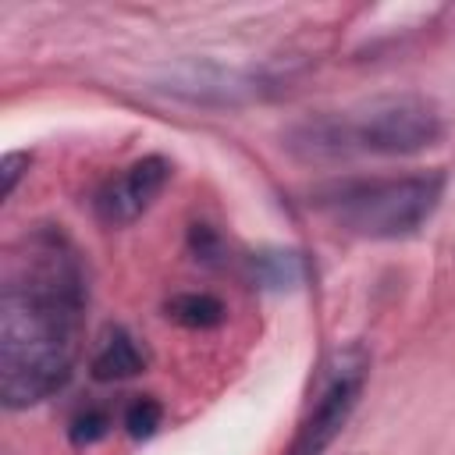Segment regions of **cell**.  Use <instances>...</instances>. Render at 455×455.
Returning a JSON list of instances; mask_svg holds the SVG:
<instances>
[{
	"label": "cell",
	"instance_id": "cell-7",
	"mask_svg": "<svg viewBox=\"0 0 455 455\" xmlns=\"http://www.w3.org/2000/svg\"><path fill=\"white\" fill-rule=\"evenodd\" d=\"M164 309H167V316L174 323L192 327V331H210V327L224 323V313H228L224 302L217 295H210V291H181Z\"/></svg>",
	"mask_w": 455,
	"mask_h": 455
},
{
	"label": "cell",
	"instance_id": "cell-8",
	"mask_svg": "<svg viewBox=\"0 0 455 455\" xmlns=\"http://www.w3.org/2000/svg\"><path fill=\"white\" fill-rule=\"evenodd\" d=\"M252 274L263 281V284H295L302 277V259L295 252H259L252 259Z\"/></svg>",
	"mask_w": 455,
	"mask_h": 455
},
{
	"label": "cell",
	"instance_id": "cell-5",
	"mask_svg": "<svg viewBox=\"0 0 455 455\" xmlns=\"http://www.w3.org/2000/svg\"><path fill=\"white\" fill-rule=\"evenodd\" d=\"M167 178H171V164L164 156H142V160H135L132 167H124L117 178H110L96 192L92 210L110 228L114 224H132L164 192Z\"/></svg>",
	"mask_w": 455,
	"mask_h": 455
},
{
	"label": "cell",
	"instance_id": "cell-4",
	"mask_svg": "<svg viewBox=\"0 0 455 455\" xmlns=\"http://www.w3.org/2000/svg\"><path fill=\"white\" fill-rule=\"evenodd\" d=\"M366 377H370L366 345L348 341V345L334 348L316 373L313 395H309L299 430L288 444V455H323V448L341 434V427L355 412Z\"/></svg>",
	"mask_w": 455,
	"mask_h": 455
},
{
	"label": "cell",
	"instance_id": "cell-3",
	"mask_svg": "<svg viewBox=\"0 0 455 455\" xmlns=\"http://www.w3.org/2000/svg\"><path fill=\"white\" fill-rule=\"evenodd\" d=\"M444 196V178L437 171L402 174V178H348L320 188L313 206L359 238H405L419 231Z\"/></svg>",
	"mask_w": 455,
	"mask_h": 455
},
{
	"label": "cell",
	"instance_id": "cell-1",
	"mask_svg": "<svg viewBox=\"0 0 455 455\" xmlns=\"http://www.w3.org/2000/svg\"><path fill=\"white\" fill-rule=\"evenodd\" d=\"M85 302V267L60 228H36L7 249L0 288L4 405L25 409L68 384Z\"/></svg>",
	"mask_w": 455,
	"mask_h": 455
},
{
	"label": "cell",
	"instance_id": "cell-11",
	"mask_svg": "<svg viewBox=\"0 0 455 455\" xmlns=\"http://www.w3.org/2000/svg\"><path fill=\"white\" fill-rule=\"evenodd\" d=\"M21 164H28V156H25V153H7V156H4V164H0L4 196H11V192H14V185H18V178H21Z\"/></svg>",
	"mask_w": 455,
	"mask_h": 455
},
{
	"label": "cell",
	"instance_id": "cell-10",
	"mask_svg": "<svg viewBox=\"0 0 455 455\" xmlns=\"http://www.w3.org/2000/svg\"><path fill=\"white\" fill-rule=\"evenodd\" d=\"M110 427H114L110 412L100 409V405H89V409H82V412L71 419V441H75V444H96L100 437L110 434Z\"/></svg>",
	"mask_w": 455,
	"mask_h": 455
},
{
	"label": "cell",
	"instance_id": "cell-6",
	"mask_svg": "<svg viewBox=\"0 0 455 455\" xmlns=\"http://www.w3.org/2000/svg\"><path fill=\"white\" fill-rule=\"evenodd\" d=\"M89 370L96 380H128L146 370V348L124 327H110L96 345Z\"/></svg>",
	"mask_w": 455,
	"mask_h": 455
},
{
	"label": "cell",
	"instance_id": "cell-2",
	"mask_svg": "<svg viewBox=\"0 0 455 455\" xmlns=\"http://www.w3.org/2000/svg\"><path fill=\"white\" fill-rule=\"evenodd\" d=\"M444 124L430 100L423 96H384L363 107L359 114L320 117L295 132V149L306 156H348V153H380L409 156L441 139Z\"/></svg>",
	"mask_w": 455,
	"mask_h": 455
},
{
	"label": "cell",
	"instance_id": "cell-9",
	"mask_svg": "<svg viewBox=\"0 0 455 455\" xmlns=\"http://www.w3.org/2000/svg\"><path fill=\"white\" fill-rule=\"evenodd\" d=\"M160 419H164V405H160L156 398H135V402L124 409V430H128L132 437H139V441L153 437L156 427H160Z\"/></svg>",
	"mask_w": 455,
	"mask_h": 455
}]
</instances>
